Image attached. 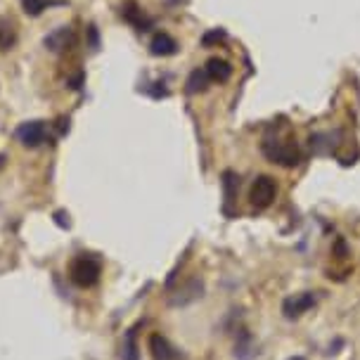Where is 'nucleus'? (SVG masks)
I'll return each instance as SVG.
<instances>
[{"instance_id": "obj_12", "label": "nucleus", "mask_w": 360, "mask_h": 360, "mask_svg": "<svg viewBox=\"0 0 360 360\" xmlns=\"http://www.w3.org/2000/svg\"><path fill=\"white\" fill-rule=\"evenodd\" d=\"M202 282L199 280H192L188 287H183V294L178 292V297H171V306H185L190 301H195L197 297H202Z\"/></svg>"}, {"instance_id": "obj_1", "label": "nucleus", "mask_w": 360, "mask_h": 360, "mask_svg": "<svg viewBox=\"0 0 360 360\" xmlns=\"http://www.w3.org/2000/svg\"><path fill=\"white\" fill-rule=\"evenodd\" d=\"M261 150L266 154L268 162L280 164V166H285V169L299 166V162H301V150L292 138H287V140L285 138H266L261 143Z\"/></svg>"}, {"instance_id": "obj_9", "label": "nucleus", "mask_w": 360, "mask_h": 360, "mask_svg": "<svg viewBox=\"0 0 360 360\" xmlns=\"http://www.w3.org/2000/svg\"><path fill=\"white\" fill-rule=\"evenodd\" d=\"M150 53L154 57H171L178 53V43L176 38L171 34H166V31H159V34H154V38L150 41Z\"/></svg>"}, {"instance_id": "obj_5", "label": "nucleus", "mask_w": 360, "mask_h": 360, "mask_svg": "<svg viewBox=\"0 0 360 360\" xmlns=\"http://www.w3.org/2000/svg\"><path fill=\"white\" fill-rule=\"evenodd\" d=\"M315 294L313 292H301V294H294V297H287L282 301V313H285V318L289 320H297L301 318L304 313H308L311 308L315 306Z\"/></svg>"}, {"instance_id": "obj_13", "label": "nucleus", "mask_w": 360, "mask_h": 360, "mask_svg": "<svg viewBox=\"0 0 360 360\" xmlns=\"http://www.w3.org/2000/svg\"><path fill=\"white\" fill-rule=\"evenodd\" d=\"M17 43V29L10 19H0V50H10Z\"/></svg>"}, {"instance_id": "obj_7", "label": "nucleus", "mask_w": 360, "mask_h": 360, "mask_svg": "<svg viewBox=\"0 0 360 360\" xmlns=\"http://www.w3.org/2000/svg\"><path fill=\"white\" fill-rule=\"evenodd\" d=\"M45 48L50 50V53H64V50H69L72 45L76 43V36H74V29L72 27H60L55 29L53 34L45 36Z\"/></svg>"}, {"instance_id": "obj_21", "label": "nucleus", "mask_w": 360, "mask_h": 360, "mask_svg": "<svg viewBox=\"0 0 360 360\" xmlns=\"http://www.w3.org/2000/svg\"><path fill=\"white\" fill-rule=\"evenodd\" d=\"M289 360H306V358H289Z\"/></svg>"}, {"instance_id": "obj_17", "label": "nucleus", "mask_w": 360, "mask_h": 360, "mask_svg": "<svg viewBox=\"0 0 360 360\" xmlns=\"http://www.w3.org/2000/svg\"><path fill=\"white\" fill-rule=\"evenodd\" d=\"M55 223L60 225V228H69V214H67V211H57Z\"/></svg>"}, {"instance_id": "obj_2", "label": "nucleus", "mask_w": 360, "mask_h": 360, "mask_svg": "<svg viewBox=\"0 0 360 360\" xmlns=\"http://www.w3.org/2000/svg\"><path fill=\"white\" fill-rule=\"evenodd\" d=\"M100 275H102V261L93 254H79L72 261V266H69V278L81 289L98 285Z\"/></svg>"}, {"instance_id": "obj_6", "label": "nucleus", "mask_w": 360, "mask_h": 360, "mask_svg": "<svg viewBox=\"0 0 360 360\" xmlns=\"http://www.w3.org/2000/svg\"><path fill=\"white\" fill-rule=\"evenodd\" d=\"M121 17H124L126 24H131L135 31H140V34H145V31L152 29V17L145 15V10L140 8L135 0H126L124 5H121Z\"/></svg>"}, {"instance_id": "obj_15", "label": "nucleus", "mask_w": 360, "mask_h": 360, "mask_svg": "<svg viewBox=\"0 0 360 360\" xmlns=\"http://www.w3.org/2000/svg\"><path fill=\"white\" fill-rule=\"evenodd\" d=\"M124 360H138V344H135V332L131 330L126 337V344H124V353H121Z\"/></svg>"}, {"instance_id": "obj_14", "label": "nucleus", "mask_w": 360, "mask_h": 360, "mask_svg": "<svg viewBox=\"0 0 360 360\" xmlns=\"http://www.w3.org/2000/svg\"><path fill=\"white\" fill-rule=\"evenodd\" d=\"M50 5H55L53 0H22V10L27 12L29 17H41Z\"/></svg>"}, {"instance_id": "obj_8", "label": "nucleus", "mask_w": 360, "mask_h": 360, "mask_svg": "<svg viewBox=\"0 0 360 360\" xmlns=\"http://www.w3.org/2000/svg\"><path fill=\"white\" fill-rule=\"evenodd\" d=\"M147 346H150V356L154 360H178L176 349H173L169 339L162 337V334H150Z\"/></svg>"}, {"instance_id": "obj_3", "label": "nucleus", "mask_w": 360, "mask_h": 360, "mask_svg": "<svg viewBox=\"0 0 360 360\" xmlns=\"http://www.w3.org/2000/svg\"><path fill=\"white\" fill-rule=\"evenodd\" d=\"M278 197V183L270 176H259L252 183V190H249V202H252L254 209H268L270 204Z\"/></svg>"}, {"instance_id": "obj_11", "label": "nucleus", "mask_w": 360, "mask_h": 360, "mask_svg": "<svg viewBox=\"0 0 360 360\" xmlns=\"http://www.w3.org/2000/svg\"><path fill=\"white\" fill-rule=\"evenodd\" d=\"M209 74L204 72V69H195L190 76H188V81H185V93L188 95H197V93H204V90L209 88Z\"/></svg>"}, {"instance_id": "obj_18", "label": "nucleus", "mask_w": 360, "mask_h": 360, "mask_svg": "<svg viewBox=\"0 0 360 360\" xmlns=\"http://www.w3.org/2000/svg\"><path fill=\"white\" fill-rule=\"evenodd\" d=\"M337 254H339V259H344V254H346V247H344L342 240L337 242Z\"/></svg>"}, {"instance_id": "obj_16", "label": "nucleus", "mask_w": 360, "mask_h": 360, "mask_svg": "<svg viewBox=\"0 0 360 360\" xmlns=\"http://www.w3.org/2000/svg\"><path fill=\"white\" fill-rule=\"evenodd\" d=\"M221 41H225V31L223 29H214V31H209V34H204V38H202V43L207 45H214V43H221Z\"/></svg>"}, {"instance_id": "obj_20", "label": "nucleus", "mask_w": 360, "mask_h": 360, "mask_svg": "<svg viewBox=\"0 0 360 360\" xmlns=\"http://www.w3.org/2000/svg\"><path fill=\"white\" fill-rule=\"evenodd\" d=\"M169 3H171V5H180L183 0H169Z\"/></svg>"}, {"instance_id": "obj_10", "label": "nucleus", "mask_w": 360, "mask_h": 360, "mask_svg": "<svg viewBox=\"0 0 360 360\" xmlns=\"http://www.w3.org/2000/svg\"><path fill=\"white\" fill-rule=\"evenodd\" d=\"M204 72L209 74V79L214 83H225V81H230V76H233V64L221 60V57H211L207 62V67H204Z\"/></svg>"}, {"instance_id": "obj_4", "label": "nucleus", "mask_w": 360, "mask_h": 360, "mask_svg": "<svg viewBox=\"0 0 360 360\" xmlns=\"http://www.w3.org/2000/svg\"><path fill=\"white\" fill-rule=\"evenodd\" d=\"M15 135L24 147H38L48 140V124L45 121H24Z\"/></svg>"}, {"instance_id": "obj_19", "label": "nucleus", "mask_w": 360, "mask_h": 360, "mask_svg": "<svg viewBox=\"0 0 360 360\" xmlns=\"http://www.w3.org/2000/svg\"><path fill=\"white\" fill-rule=\"evenodd\" d=\"M5 162H8V157H5V154H0V171H3Z\"/></svg>"}]
</instances>
